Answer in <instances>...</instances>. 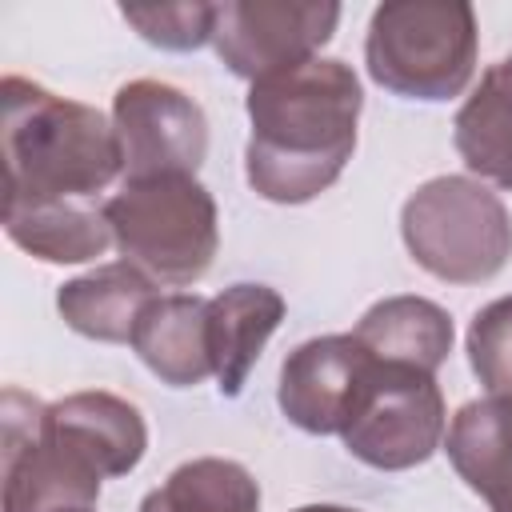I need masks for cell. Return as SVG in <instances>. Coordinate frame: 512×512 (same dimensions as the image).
<instances>
[{"mask_svg": "<svg viewBox=\"0 0 512 512\" xmlns=\"http://www.w3.org/2000/svg\"><path fill=\"white\" fill-rule=\"evenodd\" d=\"M444 452L488 512H512V396L468 400L444 432Z\"/></svg>", "mask_w": 512, "mask_h": 512, "instance_id": "7c38bea8", "label": "cell"}, {"mask_svg": "<svg viewBox=\"0 0 512 512\" xmlns=\"http://www.w3.org/2000/svg\"><path fill=\"white\" fill-rule=\"evenodd\" d=\"M120 16L156 48L188 52L212 40L216 4H124Z\"/></svg>", "mask_w": 512, "mask_h": 512, "instance_id": "44dd1931", "label": "cell"}, {"mask_svg": "<svg viewBox=\"0 0 512 512\" xmlns=\"http://www.w3.org/2000/svg\"><path fill=\"white\" fill-rule=\"evenodd\" d=\"M172 512H260V484L224 456H200L168 472L160 484Z\"/></svg>", "mask_w": 512, "mask_h": 512, "instance_id": "d6986e66", "label": "cell"}, {"mask_svg": "<svg viewBox=\"0 0 512 512\" xmlns=\"http://www.w3.org/2000/svg\"><path fill=\"white\" fill-rule=\"evenodd\" d=\"M100 212L120 256L168 288L196 284L220 248L216 200L196 176L124 180Z\"/></svg>", "mask_w": 512, "mask_h": 512, "instance_id": "277c9868", "label": "cell"}, {"mask_svg": "<svg viewBox=\"0 0 512 512\" xmlns=\"http://www.w3.org/2000/svg\"><path fill=\"white\" fill-rule=\"evenodd\" d=\"M468 364L488 396H512V296H500L468 324Z\"/></svg>", "mask_w": 512, "mask_h": 512, "instance_id": "ffe728a7", "label": "cell"}, {"mask_svg": "<svg viewBox=\"0 0 512 512\" xmlns=\"http://www.w3.org/2000/svg\"><path fill=\"white\" fill-rule=\"evenodd\" d=\"M340 24L332 0H224L216 4L212 44L228 72L264 80L272 72L316 60Z\"/></svg>", "mask_w": 512, "mask_h": 512, "instance_id": "ba28073f", "label": "cell"}, {"mask_svg": "<svg viewBox=\"0 0 512 512\" xmlns=\"http://www.w3.org/2000/svg\"><path fill=\"white\" fill-rule=\"evenodd\" d=\"M284 320V296L268 284H232L208 300V352L220 396H240L268 336Z\"/></svg>", "mask_w": 512, "mask_h": 512, "instance_id": "4fadbf2b", "label": "cell"}, {"mask_svg": "<svg viewBox=\"0 0 512 512\" xmlns=\"http://www.w3.org/2000/svg\"><path fill=\"white\" fill-rule=\"evenodd\" d=\"M252 136L244 176L272 204H304L328 192L356 152L364 92L344 60H304L248 88Z\"/></svg>", "mask_w": 512, "mask_h": 512, "instance_id": "6da1fadb", "label": "cell"}, {"mask_svg": "<svg viewBox=\"0 0 512 512\" xmlns=\"http://www.w3.org/2000/svg\"><path fill=\"white\" fill-rule=\"evenodd\" d=\"M296 512H360V508H344V504H304Z\"/></svg>", "mask_w": 512, "mask_h": 512, "instance_id": "603a6c76", "label": "cell"}, {"mask_svg": "<svg viewBox=\"0 0 512 512\" xmlns=\"http://www.w3.org/2000/svg\"><path fill=\"white\" fill-rule=\"evenodd\" d=\"M452 144L468 172L512 188V52L500 56L452 120Z\"/></svg>", "mask_w": 512, "mask_h": 512, "instance_id": "e0dca14e", "label": "cell"}, {"mask_svg": "<svg viewBox=\"0 0 512 512\" xmlns=\"http://www.w3.org/2000/svg\"><path fill=\"white\" fill-rule=\"evenodd\" d=\"M4 204L88 200L124 172L112 120L36 80H0Z\"/></svg>", "mask_w": 512, "mask_h": 512, "instance_id": "7a4b0ae2", "label": "cell"}, {"mask_svg": "<svg viewBox=\"0 0 512 512\" xmlns=\"http://www.w3.org/2000/svg\"><path fill=\"white\" fill-rule=\"evenodd\" d=\"M156 296L160 292H156L152 276H144L128 260H116V264H100V268L60 284L56 308L72 332L100 340V344H128L140 312Z\"/></svg>", "mask_w": 512, "mask_h": 512, "instance_id": "9a60e30c", "label": "cell"}, {"mask_svg": "<svg viewBox=\"0 0 512 512\" xmlns=\"http://www.w3.org/2000/svg\"><path fill=\"white\" fill-rule=\"evenodd\" d=\"M372 368L376 356L352 332L304 340L280 364V412L312 436H340L368 392Z\"/></svg>", "mask_w": 512, "mask_h": 512, "instance_id": "30bf717a", "label": "cell"}, {"mask_svg": "<svg viewBox=\"0 0 512 512\" xmlns=\"http://www.w3.org/2000/svg\"><path fill=\"white\" fill-rule=\"evenodd\" d=\"M352 336L376 356L392 364H412L436 376V368L452 352V316L424 296H384L376 300Z\"/></svg>", "mask_w": 512, "mask_h": 512, "instance_id": "2e32d148", "label": "cell"}, {"mask_svg": "<svg viewBox=\"0 0 512 512\" xmlns=\"http://www.w3.org/2000/svg\"><path fill=\"white\" fill-rule=\"evenodd\" d=\"M448 408L432 372L412 364L376 360L368 392L340 432L344 448L380 472H404L444 448Z\"/></svg>", "mask_w": 512, "mask_h": 512, "instance_id": "8992f818", "label": "cell"}, {"mask_svg": "<svg viewBox=\"0 0 512 512\" xmlns=\"http://www.w3.org/2000/svg\"><path fill=\"white\" fill-rule=\"evenodd\" d=\"M112 128L124 152V180L196 176L208 156L204 108L168 80H128L112 96Z\"/></svg>", "mask_w": 512, "mask_h": 512, "instance_id": "9c48e42d", "label": "cell"}, {"mask_svg": "<svg viewBox=\"0 0 512 512\" xmlns=\"http://www.w3.org/2000/svg\"><path fill=\"white\" fill-rule=\"evenodd\" d=\"M476 12L468 0H388L364 36L368 76L404 100H452L476 72Z\"/></svg>", "mask_w": 512, "mask_h": 512, "instance_id": "3957f363", "label": "cell"}, {"mask_svg": "<svg viewBox=\"0 0 512 512\" xmlns=\"http://www.w3.org/2000/svg\"><path fill=\"white\" fill-rule=\"evenodd\" d=\"M44 424L60 444H68L104 480L128 476L148 452V424H144L140 408L104 388L72 392L64 400L48 404Z\"/></svg>", "mask_w": 512, "mask_h": 512, "instance_id": "8fae6325", "label": "cell"}, {"mask_svg": "<svg viewBox=\"0 0 512 512\" xmlns=\"http://www.w3.org/2000/svg\"><path fill=\"white\" fill-rule=\"evenodd\" d=\"M4 232L44 264H84L104 256V248L112 244L104 212L84 208L80 200L4 204Z\"/></svg>", "mask_w": 512, "mask_h": 512, "instance_id": "ac0fdd59", "label": "cell"}, {"mask_svg": "<svg viewBox=\"0 0 512 512\" xmlns=\"http://www.w3.org/2000/svg\"><path fill=\"white\" fill-rule=\"evenodd\" d=\"M48 404L8 388L4 392V512H64L100 500V472L60 444L44 424Z\"/></svg>", "mask_w": 512, "mask_h": 512, "instance_id": "52a82bcc", "label": "cell"}, {"mask_svg": "<svg viewBox=\"0 0 512 512\" xmlns=\"http://www.w3.org/2000/svg\"><path fill=\"white\" fill-rule=\"evenodd\" d=\"M64 512H92V508H64Z\"/></svg>", "mask_w": 512, "mask_h": 512, "instance_id": "cb8c5ba5", "label": "cell"}, {"mask_svg": "<svg viewBox=\"0 0 512 512\" xmlns=\"http://www.w3.org/2000/svg\"><path fill=\"white\" fill-rule=\"evenodd\" d=\"M408 256L448 284L492 280L512 256L504 200L472 176H432L400 208Z\"/></svg>", "mask_w": 512, "mask_h": 512, "instance_id": "5b68a950", "label": "cell"}, {"mask_svg": "<svg viewBox=\"0 0 512 512\" xmlns=\"http://www.w3.org/2000/svg\"><path fill=\"white\" fill-rule=\"evenodd\" d=\"M136 512H172V504L164 500V492H160V488H152V492L140 500V508H136Z\"/></svg>", "mask_w": 512, "mask_h": 512, "instance_id": "7402d4cb", "label": "cell"}, {"mask_svg": "<svg viewBox=\"0 0 512 512\" xmlns=\"http://www.w3.org/2000/svg\"><path fill=\"white\" fill-rule=\"evenodd\" d=\"M132 352L152 376L172 388H192L212 376L208 352V300L192 292H168L148 300L132 328Z\"/></svg>", "mask_w": 512, "mask_h": 512, "instance_id": "5bb4252c", "label": "cell"}]
</instances>
